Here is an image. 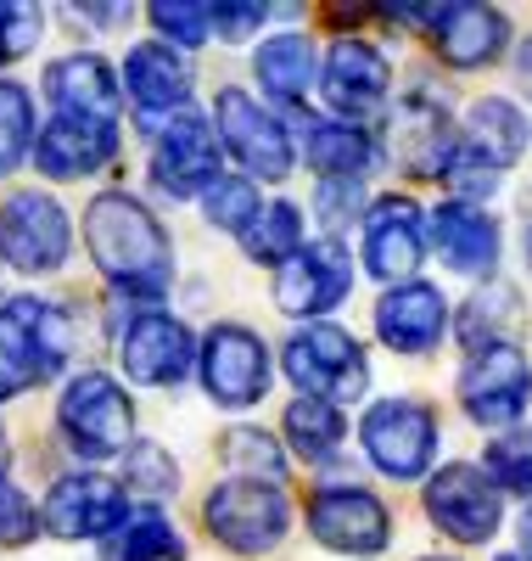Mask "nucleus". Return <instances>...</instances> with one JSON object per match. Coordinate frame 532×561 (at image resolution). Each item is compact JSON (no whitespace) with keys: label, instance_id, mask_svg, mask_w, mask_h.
<instances>
[{"label":"nucleus","instance_id":"a211bd4d","mask_svg":"<svg viewBox=\"0 0 532 561\" xmlns=\"http://www.w3.org/2000/svg\"><path fill=\"white\" fill-rule=\"evenodd\" d=\"M124 370L147 388H180L190 370H197V337L190 325L174 320L169 309H140L124 325Z\"/></svg>","mask_w":532,"mask_h":561},{"label":"nucleus","instance_id":"c9c22d12","mask_svg":"<svg viewBox=\"0 0 532 561\" xmlns=\"http://www.w3.org/2000/svg\"><path fill=\"white\" fill-rule=\"evenodd\" d=\"M118 561H185V545L169 528L163 511H140V517H129V528L118 534Z\"/></svg>","mask_w":532,"mask_h":561},{"label":"nucleus","instance_id":"f8f14e48","mask_svg":"<svg viewBox=\"0 0 532 561\" xmlns=\"http://www.w3.org/2000/svg\"><path fill=\"white\" fill-rule=\"evenodd\" d=\"M68 253H73V225L57 197L45 192L7 197V208H0V259L28 275H51L68 264Z\"/></svg>","mask_w":532,"mask_h":561},{"label":"nucleus","instance_id":"f03ea898","mask_svg":"<svg viewBox=\"0 0 532 561\" xmlns=\"http://www.w3.org/2000/svg\"><path fill=\"white\" fill-rule=\"evenodd\" d=\"M286 377L303 399H320V404H359L365 388H370V359L359 348L354 332L331 320H314V325H298L286 337Z\"/></svg>","mask_w":532,"mask_h":561},{"label":"nucleus","instance_id":"a878e982","mask_svg":"<svg viewBox=\"0 0 532 561\" xmlns=\"http://www.w3.org/2000/svg\"><path fill=\"white\" fill-rule=\"evenodd\" d=\"M527 140H532V124H527V113H521L510 96H476V102L465 107L460 147H465V152H476L482 163H494V169L521 163Z\"/></svg>","mask_w":532,"mask_h":561},{"label":"nucleus","instance_id":"de8ad7c7","mask_svg":"<svg viewBox=\"0 0 532 561\" xmlns=\"http://www.w3.org/2000/svg\"><path fill=\"white\" fill-rule=\"evenodd\" d=\"M527 259H532V225H527Z\"/></svg>","mask_w":532,"mask_h":561},{"label":"nucleus","instance_id":"4c0bfd02","mask_svg":"<svg viewBox=\"0 0 532 561\" xmlns=\"http://www.w3.org/2000/svg\"><path fill=\"white\" fill-rule=\"evenodd\" d=\"M152 28L163 34V45H174V51H197V45L213 39L208 7H180V0H158V7H152Z\"/></svg>","mask_w":532,"mask_h":561},{"label":"nucleus","instance_id":"6e6552de","mask_svg":"<svg viewBox=\"0 0 532 561\" xmlns=\"http://www.w3.org/2000/svg\"><path fill=\"white\" fill-rule=\"evenodd\" d=\"M426 517L454 545H488L499 539V523H505V494L494 489V478L482 466L449 460L426 478Z\"/></svg>","mask_w":532,"mask_h":561},{"label":"nucleus","instance_id":"a19ab883","mask_svg":"<svg viewBox=\"0 0 532 561\" xmlns=\"http://www.w3.org/2000/svg\"><path fill=\"white\" fill-rule=\"evenodd\" d=\"M208 18H213V34H219V39L241 45V39H247L269 12H264V7H208Z\"/></svg>","mask_w":532,"mask_h":561},{"label":"nucleus","instance_id":"bb28decb","mask_svg":"<svg viewBox=\"0 0 532 561\" xmlns=\"http://www.w3.org/2000/svg\"><path fill=\"white\" fill-rule=\"evenodd\" d=\"M253 73H258V84L269 90L275 102L298 107V102L309 96L314 73H320L314 39H309V34H275V39H264L258 51H253Z\"/></svg>","mask_w":532,"mask_h":561},{"label":"nucleus","instance_id":"2f4dec72","mask_svg":"<svg viewBox=\"0 0 532 561\" xmlns=\"http://www.w3.org/2000/svg\"><path fill=\"white\" fill-rule=\"evenodd\" d=\"M174 489H180V466L169 460V449L163 444H129V455H124V494H140V500L163 505V500H174Z\"/></svg>","mask_w":532,"mask_h":561},{"label":"nucleus","instance_id":"20e7f679","mask_svg":"<svg viewBox=\"0 0 532 561\" xmlns=\"http://www.w3.org/2000/svg\"><path fill=\"white\" fill-rule=\"evenodd\" d=\"M208 534L235 550V556H264L286 539L292 528V500H286L280 483H258V478H224L208 505H203Z\"/></svg>","mask_w":532,"mask_h":561},{"label":"nucleus","instance_id":"2eb2a0df","mask_svg":"<svg viewBox=\"0 0 532 561\" xmlns=\"http://www.w3.org/2000/svg\"><path fill=\"white\" fill-rule=\"evenodd\" d=\"M39 523L51 539H73V545L79 539H107V534L129 528V494L118 483H107L102 472H73V478L51 483Z\"/></svg>","mask_w":532,"mask_h":561},{"label":"nucleus","instance_id":"37998d69","mask_svg":"<svg viewBox=\"0 0 532 561\" xmlns=\"http://www.w3.org/2000/svg\"><path fill=\"white\" fill-rule=\"evenodd\" d=\"M521 545H527V556H532V505L521 511Z\"/></svg>","mask_w":532,"mask_h":561},{"label":"nucleus","instance_id":"e433bc0d","mask_svg":"<svg viewBox=\"0 0 532 561\" xmlns=\"http://www.w3.org/2000/svg\"><path fill=\"white\" fill-rule=\"evenodd\" d=\"M314 214L325 225V237H343V230L359 219L365 225V180H320L314 185Z\"/></svg>","mask_w":532,"mask_h":561},{"label":"nucleus","instance_id":"ddd939ff","mask_svg":"<svg viewBox=\"0 0 532 561\" xmlns=\"http://www.w3.org/2000/svg\"><path fill=\"white\" fill-rule=\"evenodd\" d=\"M219 152H224L219 135H213V124L197 107L169 118L152 135V180H158V192L174 197V203L208 197V185L219 180Z\"/></svg>","mask_w":532,"mask_h":561},{"label":"nucleus","instance_id":"9d476101","mask_svg":"<svg viewBox=\"0 0 532 561\" xmlns=\"http://www.w3.org/2000/svg\"><path fill=\"white\" fill-rule=\"evenodd\" d=\"M309 534L336 556H381L393 545V517L365 483H320L309 494Z\"/></svg>","mask_w":532,"mask_h":561},{"label":"nucleus","instance_id":"7c9ffc66","mask_svg":"<svg viewBox=\"0 0 532 561\" xmlns=\"http://www.w3.org/2000/svg\"><path fill=\"white\" fill-rule=\"evenodd\" d=\"M203 214H208V225H213V230H230V237H247L253 219L264 214V203H258V185H253V180H241V174H219V180L208 185V197H203Z\"/></svg>","mask_w":532,"mask_h":561},{"label":"nucleus","instance_id":"0eeeda50","mask_svg":"<svg viewBox=\"0 0 532 561\" xmlns=\"http://www.w3.org/2000/svg\"><path fill=\"white\" fill-rule=\"evenodd\" d=\"M57 421H62V438L73 444V455H84V460H113V455H129V444H135V404L107 370L73 377L62 388Z\"/></svg>","mask_w":532,"mask_h":561},{"label":"nucleus","instance_id":"cd10ccee","mask_svg":"<svg viewBox=\"0 0 532 561\" xmlns=\"http://www.w3.org/2000/svg\"><path fill=\"white\" fill-rule=\"evenodd\" d=\"M280 433H286V449H292L298 460L325 466V460H336V449H343V438H348V415L336 404H320V399H292Z\"/></svg>","mask_w":532,"mask_h":561},{"label":"nucleus","instance_id":"c03bdc74","mask_svg":"<svg viewBox=\"0 0 532 561\" xmlns=\"http://www.w3.org/2000/svg\"><path fill=\"white\" fill-rule=\"evenodd\" d=\"M12 472V449H7V433H0V478Z\"/></svg>","mask_w":532,"mask_h":561},{"label":"nucleus","instance_id":"f3484780","mask_svg":"<svg viewBox=\"0 0 532 561\" xmlns=\"http://www.w3.org/2000/svg\"><path fill=\"white\" fill-rule=\"evenodd\" d=\"M62 354H68V325L45 298H7L0 304V359L23 377V388L51 382L62 370Z\"/></svg>","mask_w":532,"mask_h":561},{"label":"nucleus","instance_id":"c756f323","mask_svg":"<svg viewBox=\"0 0 532 561\" xmlns=\"http://www.w3.org/2000/svg\"><path fill=\"white\" fill-rule=\"evenodd\" d=\"M241 248H247V259L253 264H269V270H280V264H292L309 242H303V208L298 203H269L258 219H253V230L241 237Z\"/></svg>","mask_w":532,"mask_h":561},{"label":"nucleus","instance_id":"79ce46f5","mask_svg":"<svg viewBox=\"0 0 532 561\" xmlns=\"http://www.w3.org/2000/svg\"><path fill=\"white\" fill-rule=\"evenodd\" d=\"M516 73H521V84L532 90V39H527L521 51H516Z\"/></svg>","mask_w":532,"mask_h":561},{"label":"nucleus","instance_id":"f257e3e1","mask_svg":"<svg viewBox=\"0 0 532 561\" xmlns=\"http://www.w3.org/2000/svg\"><path fill=\"white\" fill-rule=\"evenodd\" d=\"M84 242L102 264V275L129 298H163L174 287V248L163 237V225L152 219L147 203H135L129 192L95 197L84 214Z\"/></svg>","mask_w":532,"mask_h":561},{"label":"nucleus","instance_id":"72a5a7b5","mask_svg":"<svg viewBox=\"0 0 532 561\" xmlns=\"http://www.w3.org/2000/svg\"><path fill=\"white\" fill-rule=\"evenodd\" d=\"M219 449H224V460L235 466V478H258V483H280V478H286V449H280L269 433H258V427L224 433Z\"/></svg>","mask_w":532,"mask_h":561},{"label":"nucleus","instance_id":"423d86ee","mask_svg":"<svg viewBox=\"0 0 532 561\" xmlns=\"http://www.w3.org/2000/svg\"><path fill=\"white\" fill-rule=\"evenodd\" d=\"M197 377H203V393L219 410H253V404H264V393L275 382L269 343L253 325L219 320V325H208V337L197 348Z\"/></svg>","mask_w":532,"mask_h":561},{"label":"nucleus","instance_id":"412c9836","mask_svg":"<svg viewBox=\"0 0 532 561\" xmlns=\"http://www.w3.org/2000/svg\"><path fill=\"white\" fill-rule=\"evenodd\" d=\"M426 230H431V248L438 259L454 270V275H471V280H494L499 270V253H505V230L488 208L476 203H443L426 214Z\"/></svg>","mask_w":532,"mask_h":561},{"label":"nucleus","instance_id":"49530a36","mask_svg":"<svg viewBox=\"0 0 532 561\" xmlns=\"http://www.w3.org/2000/svg\"><path fill=\"white\" fill-rule=\"evenodd\" d=\"M420 561H460V556H443V550H438V556H420Z\"/></svg>","mask_w":532,"mask_h":561},{"label":"nucleus","instance_id":"b1692460","mask_svg":"<svg viewBox=\"0 0 532 561\" xmlns=\"http://www.w3.org/2000/svg\"><path fill=\"white\" fill-rule=\"evenodd\" d=\"M45 96L68 118H95V124H118V73L107 68V57L95 51H73L62 62L45 68Z\"/></svg>","mask_w":532,"mask_h":561},{"label":"nucleus","instance_id":"39448f33","mask_svg":"<svg viewBox=\"0 0 532 561\" xmlns=\"http://www.w3.org/2000/svg\"><path fill=\"white\" fill-rule=\"evenodd\" d=\"M213 135H219V147L247 169V180H269L280 185L286 174H292L298 163V140L292 129H286L258 96H247V90H219V102H213Z\"/></svg>","mask_w":532,"mask_h":561},{"label":"nucleus","instance_id":"f704fd0d","mask_svg":"<svg viewBox=\"0 0 532 561\" xmlns=\"http://www.w3.org/2000/svg\"><path fill=\"white\" fill-rule=\"evenodd\" d=\"M482 472L494 478L499 494H532V427H510L488 444Z\"/></svg>","mask_w":532,"mask_h":561},{"label":"nucleus","instance_id":"4be33fe9","mask_svg":"<svg viewBox=\"0 0 532 561\" xmlns=\"http://www.w3.org/2000/svg\"><path fill=\"white\" fill-rule=\"evenodd\" d=\"M431 51H438L449 68L476 73V68H494L510 45V18L499 7H476V0H454V7H438L431 18Z\"/></svg>","mask_w":532,"mask_h":561},{"label":"nucleus","instance_id":"473e14b6","mask_svg":"<svg viewBox=\"0 0 532 561\" xmlns=\"http://www.w3.org/2000/svg\"><path fill=\"white\" fill-rule=\"evenodd\" d=\"M34 102H28V90L7 84L0 79V180L18 174V163L34 152Z\"/></svg>","mask_w":532,"mask_h":561},{"label":"nucleus","instance_id":"7ed1b4c3","mask_svg":"<svg viewBox=\"0 0 532 561\" xmlns=\"http://www.w3.org/2000/svg\"><path fill=\"white\" fill-rule=\"evenodd\" d=\"M438 415L420 399H375L365 415H359V444H365V460L375 466L381 478L393 483H415L431 472L438 460Z\"/></svg>","mask_w":532,"mask_h":561},{"label":"nucleus","instance_id":"dca6fc26","mask_svg":"<svg viewBox=\"0 0 532 561\" xmlns=\"http://www.w3.org/2000/svg\"><path fill=\"white\" fill-rule=\"evenodd\" d=\"M348 293H354V259H348V248L336 237L309 242L292 264L275 270V304H280V314L309 320V325L320 314H331Z\"/></svg>","mask_w":532,"mask_h":561},{"label":"nucleus","instance_id":"aec40b11","mask_svg":"<svg viewBox=\"0 0 532 561\" xmlns=\"http://www.w3.org/2000/svg\"><path fill=\"white\" fill-rule=\"evenodd\" d=\"M375 337L404 354V359H426L438 354L449 337V298L431 287V280H404V287H386L375 298Z\"/></svg>","mask_w":532,"mask_h":561},{"label":"nucleus","instance_id":"5701e85b","mask_svg":"<svg viewBox=\"0 0 532 561\" xmlns=\"http://www.w3.org/2000/svg\"><path fill=\"white\" fill-rule=\"evenodd\" d=\"M113 152H118V124L68 118V113H57L34 140V163L51 180H84L95 169H107Z\"/></svg>","mask_w":532,"mask_h":561},{"label":"nucleus","instance_id":"6ab92c4d","mask_svg":"<svg viewBox=\"0 0 532 561\" xmlns=\"http://www.w3.org/2000/svg\"><path fill=\"white\" fill-rule=\"evenodd\" d=\"M124 96L135 102V118L147 135H158L169 118L190 113V62L163 39L135 45L124 62Z\"/></svg>","mask_w":532,"mask_h":561},{"label":"nucleus","instance_id":"4468645a","mask_svg":"<svg viewBox=\"0 0 532 561\" xmlns=\"http://www.w3.org/2000/svg\"><path fill=\"white\" fill-rule=\"evenodd\" d=\"M426 242H431V230H426V214L415 197H398V192L375 197L365 214V242H359L365 275L386 280V287H404L426 259Z\"/></svg>","mask_w":532,"mask_h":561},{"label":"nucleus","instance_id":"393cba45","mask_svg":"<svg viewBox=\"0 0 532 561\" xmlns=\"http://www.w3.org/2000/svg\"><path fill=\"white\" fill-rule=\"evenodd\" d=\"M298 152L309 158V169L320 180H365L381 163L375 135L343 118H303L298 124Z\"/></svg>","mask_w":532,"mask_h":561},{"label":"nucleus","instance_id":"a18cd8bd","mask_svg":"<svg viewBox=\"0 0 532 561\" xmlns=\"http://www.w3.org/2000/svg\"><path fill=\"white\" fill-rule=\"evenodd\" d=\"M494 561H532L527 550H505V556H494Z\"/></svg>","mask_w":532,"mask_h":561},{"label":"nucleus","instance_id":"58836bf2","mask_svg":"<svg viewBox=\"0 0 532 561\" xmlns=\"http://www.w3.org/2000/svg\"><path fill=\"white\" fill-rule=\"evenodd\" d=\"M39 45V7L28 0H0V68L28 57Z\"/></svg>","mask_w":532,"mask_h":561},{"label":"nucleus","instance_id":"1a4fd4ad","mask_svg":"<svg viewBox=\"0 0 532 561\" xmlns=\"http://www.w3.org/2000/svg\"><path fill=\"white\" fill-rule=\"evenodd\" d=\"M460 404L476 427H494V433L521 427V415L532 404V359L521 354V343L476 348L460 365Z\"/></svg>","mask_w":532,"mask_h":561},{"label":"nucleus","instance_id":"9b49d317","mask_svg":"<svg viewBox=\"0 0 532 561\" xmlns=\"http://www.w3.org/2000/svg\"><path fill=\"white\" fill-rule=\"evenodd\" d=\"M320 96H325L331 118L365 129V118L386 113V96H393V62L359 34L331 39L325 68H320Z\"/></svg>","mask_w":532,"mask_h":561},{"label":"nucleus","instance_id":"ea45409f","mask_svg":"<svg viewBox=\"0 0 532 561\" xmlns=\"http://www.w3.org/2000/svg\"><path fill=\"white\" fill-rule=\"evenodd\" d=\"M39 528L34 505L18 494V489H0V545H28Z\"/></svg>","mask_w":532,"mask_h":561},{"label":"nucleus","instance_id":"c85d7f7f","mask_svg":"<svg viewBox=\"0 0 532 561\" xmlns=\"http://www.w3.org/2000/svg\"><path fill=\"white\" fill-rule=\"evenodd\" d=\"M516 314H521V298H516V287L510 280H488L471 304H465V314H460V343L476 354V348H494V343H510V332H516Z\"/></svg>","mask_w":532,"mask_h":561}]
</instances>
